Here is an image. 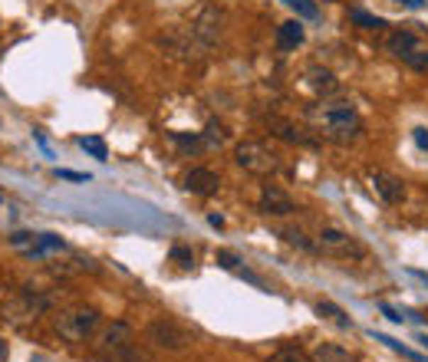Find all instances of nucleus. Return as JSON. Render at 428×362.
Here are the masks:
<instances>
[{
	"label": "nucleus",
	"mask_w": 428,
	"mask_h": 362,
	"mask_svg": "<svg viewBox=\"0 0 428 362\" xmlns=\"http://www.w3.org/2000/svg\"><path fill=\"white\" fill-rule=\"evenodd\" d=\"M224 27H228V10L221 7L218 0H201L198 7L188 13V27L185 33L194 40L198 50H208L224 36Z\"/></svg>",
	"instance_id": "nucleus-1"
},
{
	"label": "nucleus",
	"mask_w": 428,
	"mask_h": 362,
	"mask_svg": "<svg viewBox=\"0 0 428 362\" xmlns=\"http://www.w3.org/2000/svg\"><path fill=\"white\" fill-rule=\"evenodd\" d=\"M96 353H99L102 362H142V353L136 346V333L132 326L116 319L99 333L96 339Z\"/></svg>",
	"instance_id": "nucleus-2"
},
{
	"label": "nucleus",
	"mask_w": 428,
	"mask_h": 362,
	"mask_svg": "<svg viewBox=\"0 0 428 362\" xmlns=\"http://www.w3.org/2000/svg\"><path fill=\"white\" fill-rule=\"evenodd\" d=\"M319 126H323V136L329 138V142H356L359 138V132H363V122H359V116H356V109L346 106V102H336V106H327L323 112H319Z\"/></svg>",
	"instance_id": "nucleus-3"
},
{
	"label": "nucleus",
	"mask_w": 428,
	"mask_h": 362,
	"mask_svg": "<svg viewBox=\"0 0 428 362\" xmlns=\"http://www.w3.org/2000/svg\"><path fill=\"white\" fill-rule=\"evenodd\" d=\"M56 333L66 343H86L96 329H99V309L96 307H70L56 313Z\"/></svg>",
	"instance_id": "nucleus-4"
},
{
	"label": "nucleus",
	"mask_w": 428,
	"mask_h": 362,
	"mask_svg": "<svg viewBox=\"0 0 428 362\" xmlns=\"http://www.w3.org/2000/svg\"><path fill=\"white\" fill-rule=\"evenodd\" d=\"M317 251L327 253V257H336V260H363L366 247L356 241L353 234L339 231V227H323L317 237Z\"/></svg>",
	"instance_id": "nucleus-5"
},
{
	"label": "nucleus",
	"mask_w": 428,
	"mask_h": 362,
	"mask_svg": "<svg viewBox=\"0 0 428 362\" xmlns=\"http://www.w3.org/2000/svg\"><path fill=\"white\" fill-rule=\"evenodd\" d=\"M46 309H50V297H43L37 290H17L13 300L4 307V319H10L13 326H27Z\"/></svg>",
	"instance_id": "nucleus-6"
},
{
	"label": "nucleus",
	"mask_w": 428,
	"mask_h": 362,
	"mask_svg": "<svg viewBox=\"0 0 428 362\" xmlns=\"http://www.w3.org/2000/svg\"><path fill=\"white\" fill-rule=\"evenodd\" d=\"M234 162L241 165L244 172H251V175H270V172L280 168L277 155H273L264 142H241L234 148Z\"/></svg>",
	"instance_id": "nucleus-7"
},
{
	"label": "nucleus",
	"mask_w": 428,
	"mask_h": 362,
	"mask_svg": "<svg viewBox=\"0 0 428 362\" xmlns=\"http://www.w3.org/2000/svg\"><path fill=\"white\" fill-rule=\"evenodd\" d=\"M146 339L152 346H158V349H168V353H182L185 346L192 343V339H188V333H185L182 326L175 323V319H168V317L152 319V323H148V329H146Z\"/></svg>",
	"instance_id": "nucleus-8"
},
{
	"label": "nucleus",
	"mask_w": 428,
	"mask_h": 362,
	"mask_svg": "<svg viewBox=\"0 0 428 362\" xmlns=\"http://www.w3.org/2000/svg\"><path fill=\"white\" fill-rule=\"evenodd\" d=\"M369 185H373V191L385 204H399V201L405 198V181L383 172V168H373V172H369Z\"/></svg>",
	"instance_id": "nucleus-9"
},
{
	"label": "nucleus",
	"mask_w": 428,
	"mask_h": 362,
	"mask_svg": "<svg viewBox=\"0 0 428 362\" xmlns=\"http://www.w3.org/2000/svg\"><path fill=\"white\" fill-rule=\"evenodd\" d=\"M260 211L264 214H270V217H287V214H293L297 211V204H293V198L287 194L283 188H277V185H264L260 188Z\"/></svg>",
	"instance_id": "nucleus-10"
},
{
	"label": "nucleus",
	"mask_w": 428,
	"mask_h": 362,
	"mask_svg": "<svg viewBox=\"0 0 428 362\" xmlns=\"http://www.w3.org/2000/svg\"><path fill=\"white\" fill-rule=\"evenodd\" d=\"M303 79H307V89H310L313 96H319V99H329V96H336L339 92L336 72L327 70V66H307Z\"/></svg>",
	"instance_id": "nucleus-11"
},
{
	"label": "nucleus",
	"mask_w": 428,
	"mask_h": 362,
	"mask_svg": "<svg viewBox=\"0 0 428 362\" xmlns=\"http://www.w3.org/2000/svg\"><path fill=\"white\" fill-rule=\"evenodd\" d=\"M185 188L192 191V194L208 198V194H214V191L221 188V178H218V172H211V168H192V172L185 175Z\"/></svg>",
	"instance_id": "nucleus-12"
},
{
	"label": "nucleus",
	"mask_w": 428,
	"mask_h": 362,
	"mask_svg": "<svg viewBox=\"0 0 428 362\" xmlns=\"http://www.w3.org/2000/svg\"><path fill=\"white\" fill-rule=\"evenodd\" d=\"M267 128H270L277 138H283V142H293V145H297V142L310 145L313 142V138L307 136V132H303L297 122H290V119H283V116H270V119H267Z\"/></svg>",
	"instance_id": "nucleus-13"
},
{
	"label": "nucleus",
	"mask_w": 428,
	"mask_h": 362,
	"mask_svg": "<svg viewBox=\"0 0 428 362\" xmlns=\"http://www.w3.org/2000/svg\"><path fill=\"white\" fill-rule=\"evenodd\" d=\"M415 46H422L419 43V36L412 33V30H405V27H399V30H392L389 36H385V50H389L392 56H405V53H412Z\"/></svg>",
	"instance_id": "nucleus-14"
},
{
	"label": "nucleus",
	"mask_w": 428,
	"mask_h": 362,
	"mask_svg": "<svg viewBox=\"0 0 428 362\" xmlns=\"http://www.w3.org/2000/svg\"><path fill=\"white\" fill-rule=\"evenodd\" d=\"M303 40H307V33H303L300 20H287V23L277 27V46H280V50H297Z\"/></svg>",
	"instance_id": "nucleus-15"
},
{
	"label": "nucleus",
	"mask_w": 428,
	"mask_h": 362,
	"mask_svg": "<svg viewBox=\"0 0 428 362\" xmlns=\"http://www.w3.org/2000/svg\"><path fill=\"white\" fill-rule=\"evenodd\" d=\"M317 313L327 323H333V326H339V329H353V319H349V313L343 307H336L333 300H319L317 303Z\"/></svg>",
	"instance_id": "nucleus-16"
},
{
	"label": "nucleus",
	"mask_w": 428,
	"mask_h": 362,
	"mask_svg": "<svg viewBox=\"0 0 428 362\" xmlns=\"http://www.w3.org/2000/svg\"><path fill=\"white\" fill-rule=\"evenodd\" d=\"M310 362H353V356L339 343H319L310 353Z\"/></svg>",
	"instance_id": "nucleus-17"
},
{
	"label": "nucleus",
	"mask_w": 428,
	"mask_h": 362,
	"mask_svg": "<svg viewBox=\"0 0 428 362\" xmlns=\"http://www.w3.org/2000/svg\"><path fill=\"white\" fill-rule=\"evenodd\" d=\"M280 237H283V241H287V244H290V247H297V251H303V253H313V251H317V244H313L310 237L303 234L300 227H283V231H280Z\"/></svg>",
	"instance_id": "nucleus-18"
},
{
	"label": "nucleus",
	"mask_w": 428,
	"mask_h": 362,
	"mask_svg": "<svg viewBox=\"0 0 428 362\" xmlns=\"http://www.w3.org/2000/svg\"><path fill=\"white\" fill-rule=\"evenodd\" d=\"M267 362H310V356L303 353L300 346L290 343V346H280V349H277V353H273Z\"/></svg>",
	"instance_id": "nucleus-19"
},
{
	"label": "nucleus",
	"mask_w": 428,
	"mask_h": 362,
	"mask_svg": "<svg viewBox=\"0 0 428 362\" xmlns=\"http://www.w3.org/2000/svg\"><path fill=\"white\" fill-rule=\"evenodd\" d=\"M349 20H353L356 27H363V30H383L385 27V20L383 17H373V13H366V10H349Z\"/></svg>",
	"instance_id": "nucleus-20"
},
{
	"label": "nucleus",
	"mask_w": 428,
	"mask_h": 362,
	"mask_svg": "<svg viewBox=\"0 0 428 362\" xmlns=\"http://www.w3.org/2000/svg\"><path fill=\"white\" fill-rule=\"evenodd\" d=\"M79 148H86V152H89L92 158H99V162H106V158H109V148H106V142H102L99 136H82L79 138Z\"/></svg>",
	"instance_id": "nucleus-21"
},
{
	"label": "nucleus",
	"mask_w": 428,
	"mask_h": 362,
	"mask_svg": "<svg viewBox=\"0 0 428 362\" xmlns=\"http://www.w3.org/2000/svg\"><path fill=\"white\" fill-rule=\"evenodd\" d=\"M168 257H172L178 267H185V270H192V267H194V251H192L188 244H172Z\"/></svg>",
	"instance_id": "nucleus-22"
},
{
	"label": "nucleus",
	"mask_w": 428,
	"mask_h": 362,
	"mask_svg": "<svg viewBox=\"0 0 428 362\" xmlns=\"http://www.w3.org/2000/svg\"><path fill=\"white\" fill-rule=\"evenodd\" d=\"M280 4H287L290 10H297L303 20H317L319 17V7L313 4V0H280Z\"/></svg>",
	"instance_id": "nucleus-23"
},
{
	"label": "nucleus",
	"mask_w": 428,
	"mask_h": 362,
	"mask_svg": "<svg viewBox=\"0 0 428 362\" xmlns=\"http://www.w3.org/2000/svg\"><path fill=\"white\" fill-rule=\"evenodd\" d=\"M224 128L218 126V122H208V128H204V138H201V142H204V148H221V145H224Z\"/></svg>",
	"instance_id": "nucleus-24"
},
{
	"label": "nucleus",
	"mask_w": 428,
	"mask_h": 362,
	"mask_svg": "<svg viewBox=\"0 0 428 362\" xmlns=\"http://www.w3.org/2000/svg\"><path fill=\"white\" fill-rule=\"evenodd\" d=\"M402 63H409L412 70H428V46H415L412 53L402 56Z\"/></svg>",
	"instance_id": "nucleus-25"
},
{
	"label": "nucleus",
	"mask_w": 428,
	"mask_h": 362,
	"mask_svg": "<svg viewBox=\"0 0 428 362\" xmlns=\"http://www.w3.org/2000/svg\"><path fill=\"white\" fill-rule=\"evenodd\" d=\"M40 241V234H30V231H17V234L10 237V244L13 247H27V251H33Z\"/></svg>",
	"instance_id": "nucleus-26"
},
{
	"label": "nucleus",
	"mask_w": 428,
	"mask_h": 362,
	"mask_svg": "<svg viewBox=\"0 0 428 362\" xmlns=\"http://www.w3.org/2000/svg\"><path fill=\"white\" fill-rule=\"evenodd\" d=\"M172 138L182 145V148H188V152H201V148H204V142H201L198 136H182V132H175Z\"/></svg>",
	"instance_id": "nucleus-27"
},
{
	"label": "nucleus",
	"mask_w": 428,
	"mask_h": 362,
	"mask_svg": "<svg viewBox=\"0 0 428 362\" xmlns=\"http://www.w3.org/2000/svg\"><path fill=\"white\" fill-rule=\"evenodd\" d=\"M218 263L224 267V270H241V257L231 251H218Z\"/></svg>",
	"instance_id": "nucleus-28"
},
{
	"label": "nucleus",
	"mask_w": 428,
	"mask_h": 362,
	"mask_svg": "<svg viewBox=\"0 0 428 362\" xmlns=\"http://www.w3.org/2000/svg\"><path fill=\"white\" fill-rule=\"evenodd\" d=\"M412 138H415V145H419L422 152H428V128H412Z\"/></svg>",
	"instance_id": "nucleus-29"
},
{
	"label": "nucleus",
	"mask_w": 428,
	"mask_h": 362,
	"mask_svg": "<svg viewBox=\"0 0 428 362\" xmlns=\"http://www.w3.org/2000/svg\"><path fill=\"white\" fill-rule=\"evenodd\" d=\"M60 178H70V181H89V175H79V172H70V168H60Z\"/></svg>",
	"instance_id": "nucleus-30"
},
{
	"label": "nucleus",
	"mask_w": 428,
	"mask_h": 362,
	"mask_svg": "<svg viewBox=\"0 0 428 362\" xmlns=\"http://www.w3.org/2000/svg\"><path fill=\"white\" fill-rule=\"evenodd\" d=\"M395 4H402V7H409V10H422V7H425V0H395Z\"/></svg>",
	"instance_id": "nucleus-31"
},
{
	"label": "nucleus",
	"mask_w": 428,
	"mask_h": 362,
	"mask_svg": "<svg viewBox=\"0 0 428 362\" xmlns=\"http://www.w3.org/2000/svg\"><path fill=\"white\" fill-rule=\"evenodd\" d=\"M379 309H383V313L392 319V323H402V317H399V313H395V309H392V307H385V303H383V307H379Z\"/></svg>",
	"instance_id": "nucleus-32"
},
{
	"label": "nucleus",
	"mask_w": 428,
	"mask_h": 362,
	"mask_svg": "<svg viewBox=\"0 0 428 362\" xmlns=\"http://www.w3.org/2000/svg\"><path fill=\"white\" fill-rule=\"evenodd\" d=\"M7 356H10V349H7V339H0V362L7 359Z\"/></svg>",
	"instance_id": "nucleus-33"
},
{
	"label": "nucleus",
	"mask_w": 428,
	"mask_h": 362,
	"mask_svg": "<svg viewBox=\"0 0 428 362\" xmlns=\"http://www.w3.org/2000/svg\"><path fill=\"white\" fill-rule=\"evenodd\" d=\"M412 277H419V280L428 283V273H425V270H412Z\"/></svg>",
	"instance_id": "nucleus-34"
}]
</instances>
